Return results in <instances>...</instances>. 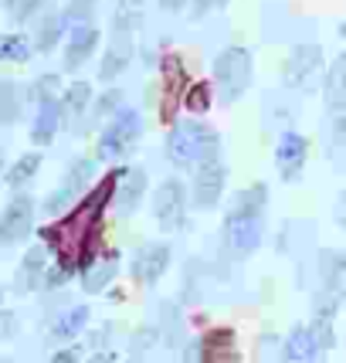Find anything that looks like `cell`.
Returning a JSON list of instances; mask_svg holds the SVG:
<instances>
[{"mask_svg":"<svg viewBox=\"0 0 346 363\" xmlns=\"http://www.w3.org/2000/svg\"><path fill=\"white\" fill-rule=\"evenodd\" d=\"M116 177L119 174H109L85 201H82L79 211H75L72 218H65L62 224H55V228L45 231V241L58 252V265H62L65 272H75L82 265V255L89 248V238H92L95 224H99V214H102V207L112 201Z\"/></svg>","mask_w":346,"mask_h":363,"instance_id":"obj_1","label":"cell"},{"mask_svg":"<svg viewBox=\"0 0 346 363\" xmlns=\"http://www.w3.org/2000/svg\"><path fill=\"white\" fill-rule=\"evenodd\" d=\"M265 201H268L265 184H252L248 190L238 194V204L231 207V214L224 221L228 248L238 258H248L262 245V235H265Z\"/></svg>","mask_w":346,"mask_h":363,"instance_id":"obj_2","label":"cell"},{"mask_svg":"<svg viewBox=\"0 0 346 363\" xmlns=\"http://www.w3.org/2000/svg\"><path fill=\"white\" fill-rule=\"evenodd\" d=\"M167 153L177 167H187V163H207V160H218V133L197 119H184L177 123L167 140Z\"/></svg>","mask_w":346,"mask_h":363,"instance_id":"obj_3","label":"cell"},{"mask_svg":"<svg viewBox=\"0 0 346 363\" xmlns=\"http://www.w3.org/2000/svg\"><path fill=\"white\" fill-rule=\"evenodd\" d=\"M346 299V255L323 252L319 255V289H316V316L330 319L340 313Z\"/></svg>","mask_w":346,"mask_h":363,"instance_id":"obj_4","label":"cell"},{"mask_svg":"<svg viewBox=\"0 0 346 363\" xmlns=\"http://www.w3.org/2000/svg\"><path fill=\"white\" fill-rule=\"evenodd\" d=\"M214 85L221 92V102H235L252 85V55L248 48H224L214 62Z\"/></svg>","mask_w":346,"mask_h":363,"instance_id":"obj_5","label":"cell"},{"mask_svg":"<svg viewBox=\"0 0 346 363\" xmlns=\"http://www.w3.org/2000/svg\"><path fill=\"white\" fill-rule=\"evenodd\" d=\"M323 75V48L319 45H296L289 62L282 68V82L285 89L292 92H309Z\"/></svg>","mask_w":346,"mask_h":363,"instance_id":"obj_6","label":"cell"},{"mask_svg":"<svg viewBox=\"0 0 346 363\" xmlns=\"http://www.w3.org/2000/svg\"><path fill=\"white\" fill-rule=\"evenodd\" d=\"M143 133V119L136 109H123L112 119L102 140H99V160H123L133 150V143L140 140Z\"/></svg>","mask_w":346,"mask_h":363,"instance_id":"obj_7","label":"cell"},{"mask_svg":"<svg viewBox=\"0 0 346 363\" xmlns=\"http://www.w3.org/2000/svg\"><path fill=\"white\" fill-rule=\"evenodd\" d=\"M333 343L330 319H316L313 326H296L292 336L285 340V360H316L323 350Z\"/></svg>","mask_w":346,"mask_h":363,"instance_id":"obj_8","label":"cell"},{"mask_svg":"<svg viewBox=\"0 0 346 363\" xmlns=\"http://www.w3.org/2000/svg\"><path fill=\"white\" fill-rule=\"evenodd\" d=\"M31 224H34V201L28 194H17L14 201L7 204L4 218H0V245H17L24 238L31 235Z\"/></svg>","mask_w":346,"mask_h":363,"instance_id":"obj_9","label":"cell"},{"mask_svg":"<svg viewBox=\"0 0 346 363\" xmlns=\"http://www.w3.org/2000/svg\"><path fill=\"white\" fill-rule=\"evenodd\" d=\"M306 157H309V143L302 140L299 133H282V140L275 146V167H279V177L285 184L299 180L302 170H306Z\"/></svg>","mask_w":346,"mask_h":363,"instance_id":"obj_10","label":"cell"},{"mask_svg":"<svg viewBox=\"0 0 346 363\" xmlns=\"http://www.w3.org/2000/svg\"><path fill=\"white\" fill-rule=\"evenodd\" d=\"M153 218L160 221V228L177 231L184 224V187L177 180H167L157 190V201H153Z\"/></svg>","mask_w":346,"mask_h":363,"instance_id":"obj_11","label":"cell"},{"mask_svg":"<svg viewBox=\"0 0 346 363\" xmlns=\"http://www.w3.org/2000/svg\"><path fill=\"white\" fill-rule=\"evenodd\" d=\"M167 265H170V248L167 245H143L140 252H136V258H133V279L143 285H153L167 272Z\"/></svg>","mask_w":346,"mask_h":363,"instance_id":"obj_12","label":"cell"},{"mask_svg":"<svg viewBox=\"0 0 346 363\" xmlns=\"http://www.w3.org/2000/svg\"><path fill=\"white\" fill-rule=\"evenodd\" d=\"M224 180H228V174H224V167H221L218 160H207V163H201V174H197V180H194V201H197V207H214L221 201V190H224Z\"/></svg>","mask_w":346,"mask_h":363,"instance_id":"obj_13","label":"cell"},{"mask_svg":"<svg viewBox=\"0 0 346 363\" xmlns=\"http://www.w3.org/2000/svg\"><path fill=\"white\" fill-rule=\"evenodd\" d=\"M143 194H146V174L143 170H119L116 177V190H112V201L119 214H133L140 207Z\"/></svg>","mask_w":346,"mask_h":363,"instance_id":"obj_14","label":"cell"},{"mask_svg":"<svg viewBox=\"0 0 346 363\" xmlns=\"http://www.w3.org/2000/svg\"><path fill=\"white\" fill-rule=\"evenodd\" d=\"M184 92H187V79H184V65L177 55H170L163 62V119H173L177 106L184 102Z\"/></svg>","mask_w":346,"mask_h":363,"instance_id":"obj_15","label":"cell"},{"mask_svg":"<svg viewBox=\"0 0 346 363\" xmlns=\"http://www.w3.org/2000/svg\"><path fill=\"white\" fill-rule=\"evenodd\" d=\"M99 45V31H95L92 24H79L75 31H72V41L65 48V72H79L82 65L89 62V55L95 51Z\"/></svg>","mask_w":346,"mask_h":363,"instance_id":"obj_16","label":"cell"},{"mask_svg":"<svg viewBox=\"0 0 346 363\" xmlns=\"http://www.w3.org/2000/svg\"><path fill=\"white\" fill-rule=\"evenodd\" d=\"M58 126H62V106L55 102V95L38 99V119H34V126H31V140L38 146H51Z\"/></svg>","mask_w":346,"mask_h":363,"instance_id":"obj_17","label":"cell"},{"mask_svg":"<svg viewBox=\"0 0 346 363\" xmlns=\"http://www.w3.org/2000/svg\"><path fill=\"white\" fill-rule=\"evenodd\" d=\"M323 102L330 112L346 109V51L330 65L326 82H323Z\"/></svg>","mask_w":346,"mask_h":363,"instance_id":"obj_18","label":"cell"},{"mask_svg":"<svg viewBox=\"0 0 346 363\" xmlns=\"http://www.w3.org/2000/svg\"><path fill=\"white\" fill-rule=\"evenodd\" d=\"M126 65H133V41L126 34H119L109 48H106V58H102V68H99V79H116L126 72Z\"/></svg>","mask_w":346,"mask_h":363,"instance_id":"obj_19","label":"cell"},{"mask_svg":"<svg viewBox=\"0 0 346 363\" xmlns=\"http://www.w3.org/2000/svg\"><path fill=\"white\" fill-rule=\"evenodd\" d=\"M116 272H119V258H116V255H109V258H102L95 269H85L82 289H85V292H102V289L116 279Z\"/></svg>","mask_w":346,"mask_h":363,"instance_id":"obj_20","label":"cell"},{"mask_svg":"<svg viewBox=\"0 0 346 363\" xmlns=\"http://www.w3.org/2000/svg\"><path fill=\"white\" fill-rule=\"evenodd\" d=\"M85 323H89V309L75 306V309H68V313H62V316L55 319L51 333H55V340H72V336H79L85 330Z\"/></svg>","mask_w":346,"mask_h":363,"instance_id":"obj_21","label":"cell"},{"mask_svg":"<svg viewBox=\"0 0 346 363\" xmlns=\"http://www.w3.org/2000/svg\"><path fill=\"white\" fill-rule=\"evenodd\" d=\"M21 102H24V95H21V85L17 82H0V126H11L17 116H21Z\"/></svg>","mask_w":346,"mask_h":363,"instance_id":"obj_22","label":"cell"},{"mask_svg":"<svg viewBox=\"0 0 346 363\" xmlns=\"http://www.w3.org/2000/svg\"><path fill=\"white\" fill-rule=\"evenodd\" d=\"M41 275H45V248H31V252L24 255L21 272H17V289H24V292L34 289Z\"/></svg>","mask_w":346,"mask_h":363,"instance_id":"obj_23","label":"cell"},{"mask_svg":"<svg viewBox=\"0 0 346 363\" xmlns=\"http://www.w3.org/2000/svg\"><path fill=\"white\" fill-rule=\"evenodd\" d=\"M89 99H92V89L85 85V82H75L68 92H65V102H62V116L65 119H79L85 106H89Z\"/></svg>","mask_w":346,"mask_h":363,"instance_id":"obj_24","label":"cell"},{"mask_svg":"<svg viewBox=\"0 0 346 363\" xmlns=\"http://www.w3.org/2000/svg\"><path fill=\"white\" fill-rule=\"evenodd\" d=\"M140 21H143V7H140V0H119V11H116V31L119 34H133L136 28H140Z\"/></svg>","mask_w":346,"mask_h":363,"instance_id":"obj_25","label":"cell"},{"mask_svg":"<svg viewBox=\"0 0 346 363\" xmlns=\"http://www.w3.org/2000/svg\"><path fill=\"white\" fill-rule=\"evenodd\" d=\"M38 167H41V153H28V157H21L14 167H11L7 184H11V187H21L24 180H31V177L38 174Z\"/></svg>","mask_w":346,"mask_h":363,"instance_id":"obj_26","label":"cell"},{"mask_svg":"<svg viewBox=\"0 0 346 363\" xmlns=\"http://www.w3.org/2000/svg\"><path fill=\"white\" fill-rule=\"evenodd\" d=\"M62 28H65V17H45L41 28H38V48L51 51V48L58 45V38H62Z\"/></svg>","mask_w":346,"mask_h":363,"instance_id":"obj_27","label":"cell"},{"mask_svg":"<svg viewBox=\"0 0 346 363\" xmlns=\"http://www.w3.org/2000/svg\"><path fill=\"white\" fill-rule=\"evenodd\" d=\"M28 55H31V48H28L24 38H17V34L0 38V58L4 62H28Z\"/></svg>","mask_w":346,"mask_h":363,"instance_id":"obj_28","label":"cell"},{"mask_svg":"<svg viewBox=\"0 0 346 363\" xmlns=\"http://www.w3.org/2000/svg\"><path fill=\"white\" fill-rule=\"evenodd\" d=\"M95 4H99V0H72L62 17L68 21V24H75V28H79V24H89L92 14H95Z\"/></svg>","mask_w":346,"mask_h":363,"instance_id":"obj_29","label":"cell"},{"mask_svg":"<svg viewBox=\"0 0 346 363\" xmlns=\"http://www.w3.org/2000/svg\"><path fill=\"white\" fill-rule=\"evenodd\" d=\"M184 106H187L190 112H207V106H211V85H194V89L184 95Z\"/></svg>","mask_w":346,"mask_h":363,"instance_id":"obj_30","label":"cell"},{"mask_svg":"<svg viewBox=\"0 0 346 363\" xmlns=\"http://www.w3.org/2000/svg\"><path fill=\"white\" fill-rule=\"evenodd\" d=\"M45 7V0H7V11L14 21H28L34 11H41Z\"/></svg>","mask_w":346,"mask_h":363,"instance_id":"obj_31","label":"cell"},{"mask_svg":"<svg viewBox=\"0 0 346 363\" xmlns=\"http://www.w3.org/2000/svg\"><path fill=\"white\" fill-rule=\"evenodd\" d=\"M333 146L340 157H346V109L333 112Z\"/></svg>","mask_w":346,"mask_h":363,"instance_id":"obj_32","label":"cell"},{"mask_svg":"<svg viewBox=\"0 0 346 363\" xmlns=\"http://www.w3.org/2000/svg\"><path fill=\"white\" fill-rule=\"evenodd\" d=\"M55 89H58V75H41V79L34 82V95H38V99L55 95Z\"/></svg>","mask_w":346,"mask_h":363,"instance_id":"obj_33","label":"cell"},{"mask_svg":"<svg viewBox=\"0 0 346 363\" xmlns=\"http://www.w3.org/2000/svg\"><path fill=\"white\" fill-rule=\"evenodd\" d=\"M116 106H119V92H109V99H102V102H99V112L106 116V112H112Z\"/></svg>","mask_w":346,"mask_h":363,"instance_id":"obj_34","label":"cell"},{"mask_svg":"<svg viewBox=\"0 0 346 363\" xmlns=\"http://www.w3.org/2000/svg\"><path fill=\"white\" fill-rule=\"evenodd\" d=\"M160 7L163 11H180V7H187V0H160Z\"/></svg>","mask_w":346,"mask_h":363,"instance_id":"obj_35","label":"cell"},{"mask_svg":"<svg viewBox=\"0 0 346 363\" xmlns=\"http://www.w3.org/2000/svg\"><path fill=\"white\" fill-rule=\"evenodd\" d=\"M55 360H58V363H65V360H79V350H65V353H58Z\"/></svg>","mask_w":346,"mask_h":363,"instance_id":"obj_36","label":"cell"},{"mask_svg":"<svg viewBox=\"0 0 346 363\" xmlns=\"http://www.w3.org/2000/svg\"><path fill=\"white\" fill-rule=\"evenodd\" d=\"M336 218H340V221L346 224V194H343V201H340V204H336Z\"/></svg>","mask_w":346,"mask_h":363,"instance_id":"obj_37","label":"cell"},{"mask_svg":"<svg viewBox=\"0 0 346 363\" xmlns=\"http://www.w3.org/2000/svg\"><path fill=\"white\" fill-rule=\"evenodd\" d=\"M340 31H343V38H346V21H343V28H340Z\"/></svg>","mask_w":346,"mask_h":363,"instance_id":"obj_38","label":"cell"},{"mask_svg":"<svg viewBox=\"0 0 346 363\" xmlns=\"http://www.w3.org/2000/svg\"><path fill=\"white\" fill-rule=\"evenodd\" d=\"M0 174H4V157H0Z\"/></svg>","mask_w":346,"mask_h":363,"instance_id":"obj_39","label":"cell"}]
</instances>
